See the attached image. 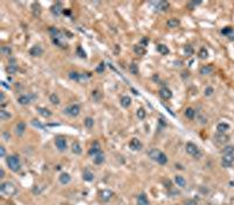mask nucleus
Wrapping results in <instances>:
<instances>
[{
	"mask_svg": "<svg viewBox=\"0 0 234 205\" xmlns=\"http://www.w3.org/2000/svg\"><path fill=\"white\" fill-rule=\"evenodd\" d=\"M71 151H73V153H75V155H81L82 153V147L79 142H74L73 144H71Z\"/></svg>",
	"mask_w": 234,
	"mask_h": 205,
	"instance_id": "5701e85b",
	"label": "nucleus"
},
{
	"mask_svg": "<svg viewBox=\"0 0 234 205\" xmlns=\"http://www.w3.org/2000/svg\"><path fill=\"white\" fill-rule=\"evenodd\" d=\"M37 110H38V111H39V114H40L41 116H43V117H50V116H52V111H50L49 109H47V108L38 107V108H37Z\"/></svg>",
	"mask_w": 234,
	"mask_h": 205,
	"instance_id": "c756f323",
	"label": "nucleus"
},
{
	"mask_svg": "<svg viewBox=\"0 0 234 205\" xmlns=\"http://www.w3.org/2000/svg\"><path fill=\"white\" fill-rule=\"evenodd\" d=\"M227 38H228V40H231V41H234V29H232V32L228 34L227 35Z\"/></svg>",
	"mask_w": 234,
	"mask_h": 205,
	"instance_id": "6e6d98bb",
	"label": "nucleus"
},
{
	"mask_svg": "<svg viewBox=\"0 0 234 205\" xmlns=\"http://www.w3.org/2000/svg\"><path fill=\"white\" fill-rule=\"evenodd\" d=\"M25 130H26V124L24 122H19L15 127V134L16 136H22L25 134Z\"/></svg>",
	"mask_w": 234,
	"mask_h": 205,
	"instance_id": "aec40b11",
	"label": "nucleus"
},
{
	"mask_svg": "<svg viewBox=\"0 0 234 205\" xmlns=\"http://www.w3.org/2000/svg\"><path fill=\"white\" fill-rule=\"evenodd\" d=\"M134 52H135L137 55L142 56V55H144V54L147 53V50H145V47H143V46H140V45H137V46H134Z\"/></svg>",
	"mask_w": 234,
	"mask_h": 205,
	"instance_id": "c85d7f7f",
	"label": "nucleus"
},
{
	"mask_svg": "<svg viewBox=\"0 0 234 205\" xmlns=\"http://www.w3.org/2000/svg\"><path fill=\"white\" fill-rule=\"evenodd\" d=\"M55 145L59 151H64L67 149V140L63 136H58L55 137Z\"/></svg>",
	"mask_w": 234,
	"mask_h": 205,
	"instance_id": "0eeeda50",
	"label": "nucleus"
},
{
	"mask_svg": "<svg viewBox=\"0 0 234 205\" xmlns=\"http://www.w3.org/2000/svg\"><path fill=\"white\" fill-rule=\"evenodd\" d=\"M185 150H186V152L189 153V155H191V156H192L193 158H195V160H199V158H201V156H203L201 150L198 148L197 144H194L193 142H187L186 145H185Z\"/></svg>",
	"mask_w": 234,
	"mask_h": 205,
	"instance_id": "7ed1b4c3",
	"label": "nucleus"
},
{
	"mask_svg": "<svg viewBox=\"0 0 234 205\" xmlns=\"http://www.w3.org/2000/svg\"><path fill=\"white\" fill-rule=\"evenodd\" d=\"M53 42L55 43L56 46H59V47H62V48H64V46H63V43L60 41V39L59 38H53Z\"/></svg>",
	"mask_w": 234,
	"mask_h": 205,
	"instance_id": "3c124183",
	"label": "nucleus"
},
{
	"mask_svg": "<svg viewBox=\"0 0 234 205\" xmlns=\"http://www.w3.org/2000/svg\"><path fill=\"white\" fill-rule=\"evenodd\" d=\"M6 71H7L8 74H15L16 71H18V66L15 63H9L7 66V68H6Z\"/></svg>",
	"mask_w": 234,
	"mask_h": 205,
	"instance_id": "72a5a7b5",
	"label": "nucleus"
},
{
	"mask_svg": "<svg viewBox=\"0 0 234 205\" xmlns=\"http://www.w3.org/2000/svg\"><path fill=\"white\" fill-rule=\"evenodd\" d=\"M129 147H130V149L134 150V151H139V150L143 149V144H142V142H140L138 138H136V137L131 138V141L129 142Z\"/></svg>",
	"mask_w": 234,
	"mask_h": 205,
	"instance_id": "1a4fd4ad",
	"label": "nucleus"
},
{
	"mask_svg": "<svg viewBox=\"0 0 234 205\" xmlns=\"http://www.w3.org/2000/svg\"><path fill=\"white\" fill-rule=\"evenodd\" d=\"M214 140H215V142H217L218 144H225L226 142H228L229 137H228L227 135H225V134L218 132V134L214 135Z\"/></svg>",
	"mask_w": 234,
	"mask_h": 205,
	"instance_id": "f8f14e48",
	"label": "nucleus"
},
{
	"mask_svg": "<svg viewBox=\"0 0 234 205\" xmlns=\"http://www.w3.org/2000/svg\"><path fill=\"white\" fill-rule=\"evenodd\" d=\"M92 96H93V98H94L95 101H98V100L101 98V93H100L98 90H94L93 94H92Z\"/></svg>",
	"mask_w": 234,
	"mask_h": 205,
	"instance_id": "de8ad7c7",
	"label": "nucleus"
},
{
	"mask_svg": "<svg viewBox=\"0 0 234 205\" xmlns=\"http://www.w3.org/2000/svg\"><path fill=\"white\" fill-rule=\"evenodd\" d=\"M4 137H5V140H6V141H8V140H9V137H11V135H9L7 131H5V132H4Z\"/></svg>",
	"mask_w": 234,
	"mask_h": 205,
	"instance_id": "bf43d9fd",
	"label": "nucleus"
},
{
	"mask_svg": "<svg viewBox=\"0 0 234 205\" xmlns=\"http://www.w3.org/2000/svg\"><path fill=\"white\" fill-rule=\"evenodd\" d=\"M32 10H33V15L34 16H40V14H41V5L39 4V3H33V5H32Z\"/></svg>",
	"mask_w": 234,
	"mask_h": 205,
	"instance_id": "412c9836",
	"label": "nucleus"
},
{
	"mask_svg": "<svg viewBox=\"0 0 234 205\" xmlns=\"http://www.w3.org/2000/svg\"><path fill=\"white\" fill-rule=\"evenodd\" d=\"M166 25L170 28H176V27H178L179 25H180V21H179V19H177V18H171V19L168 20Z\"/></svg>",
	"mask_w": 234,
	"mask_h": 205,
	"instance_id": "a878e982",
	"label": "nucleus"
},
{
	"mask_svg": "<svg viewBox=\"0 0 234 205\" xmlns=\"http://www.w3.org/2000/svg\"><path fill=\"white\" fill-rule=\"evenodd\" d=\"M156 8L158 11H160V12H165V11H168L170 8V5H169L168 1H159V3H157V7Z\"/></svg>",
	"mask_w": 234,
	"mask_h": 205,
	"instance_id": "393cba45",
	"label": "nucleus"
},
{
	"mask_svg": "<svg viewBox=\"0 0 234 205\" xmlns=\"http://www.w3.org/2000/svg\"><path fill=\"white\" fill-rule=\"evenodd\" d=\"M145 116H147V113H145V109H144V108H139L137 110V117L139 119H144V118H145Z\"/></svg>",
	"mask_w": 234,
	"mask_h": 205,
	"instance_id": "ea45409f",
	"label": "nucleus"
},
{
	"mask_svg": "<svg viewBox=\"0 0 234 205\" xmlns=\"http://www.w3.org/2000/svg\"><path fill=\"white\" fill-rule=\"evenodd\" d=\"M104 161H105V156H104V153H103V152L97 153V155L94 157V163H95L96 165H101V164H103Z\"/></svg>",
	"mask_w": 234,
	"mask_h": 205,
	"instance_id": "b1692460",
	"label": "nucleus"
},
{
	"mask_svg": "<svg viewBox=\"0 0 234 205\" xmlns=\"http://www.w3.org/2000/svg\"><path fill=\"white\" fill-rule=\"evenodd\" d=\"M0 192L11 197V196L16 195L18 189H16V186H15L13 183H11V182H4V183L0 184Z\"/></svg>",
	"mask_w": 234,
	"mask_h": 205,
	"instance_id": "20e7f679",
	"label": "nucleus"
},
{
	"mask_svg": "<svg viewBox=\"0 0 234 205\" xmlns=\"http://www.w3.org/2000/svg\"><path fill=\"white\" fill-rule=\"evenodd\" d=\"M159 96L163 100H170L172 97V92L169 88H161L159 90Z\"/></svg>",
	"mask_w": 234,
	"mask_h": 205,
	"instance_id": "f3484780",
	"label": "nucleus"
},
{
	"mask_svg": "<svg viewBox=\"0 0 234 205\" xmlns=\"http://www.w3.org/2000/svg\"><path fill=\"white\" fill-rule=\"evenodd\" d=\"M6 164L9 168L11 171L13 172H19L20 169H21V162L19 156L16 155H9L6 157Z\"/></svg>",
	"mask_w": 234,
	"mask_h": 205,
	"instance_id": "f03ea898",
	"label": "nucleus"
},
{
	"mask_svg": "<svg viewBox=\"0 0 234 205\" xmlns=\"http://www.w3.org/2000/svg\"><path fill=\"white\" fill-rule=\"evenodd\" d=\"M29 54L32 56H41L43 54V49L41 46H33L31 49H29Z\"/></svg>",
	"mask_w": 234,
	"mask_h": 205,
	"instance_id": "4468645a",
	"label": "nucleus"
},
{
	"mask_svg": "<svg viewBox=\"0 0 234 205\" xmlns=\"http://www.w3.org/2000/svg\"><path fill=\"white\" fill-rule=\"evenodd\" d=\"M157 50H158V52H159L161 55H168V54L170 53L168 46H165V45H158V46H157Z\"/></svg>",
	"mask_w": 234,
	"mask_h": 205,
	"instance_id": "2f4dec72",
	"label": "nucleus"
},
{
	"mask_svg": "<svg viewBox=\"0 0 234 205\" xmlns=\"http://www.w3.org/2000/svg\"><path fill=\"white\" fill-rule=\"evenodd\" d=\"M147 43H148V39H147V38H144V39H142V40H140V46L145 47V46H147Z\"/></svg>",
	"mask_w": 234,
	"mask_h": 205,
	"instance_id": "4d7b16f0",
	"label": "nucleus"
},
{
	"mask_svg": "<svg viewBox=\"0 0 234 205\" xmlns=\"http://www.w3.org/2000/svg\"><path fill=\"white\" fill-rule=\"evenodd\" d=\"M231 32H232V28H231L229 26H227V27H225V28L221 29V34H222V35H225V37H227Z\"/></svg>",
	"mask_w": 234,
	"mask_h": 205,
	"instance_id": "49530a36",
	"label": "nucleus"
},
{
	"mask_svg": "<svg viewBox=\"0 0 234 205\" xmlns=\"http://www.w3.org/2000/svg\"><path fill=\"white\" fill-rule=\"evenodd\" d=\"M104 68H105V64H104L103 62H101V63L97 66V68H96V72H97V73H103V72H104Z\"/></svg>",
	"mask_w": 234,
	"mask_h": 205,
	"instance_id": "09e8293b",
	"label": "nucleus"
},
{
	"mask_svg": "<svg viewBox=\"0 0 234 205\" xmlns=\"http://www.w3.org/2000/svg\"><path fill=\"white\" fill-rule=\"evenodd\" d=\"M68 76H69V79L70 80H74V81H77V82H81V81H85L89 76H90V74H87V75H84V74H80V73H77V72H70L69 74H68Z\"/></svg>",
	"mask_w": 234,
	"mask_h": 205,
	"instance_id": "423d86ee",
	"label": "nucleus"
},
{
	"mask_svg": "<svg viewBox=\"0 0 234 205\" xmlns=\"http://www.w3.org/2000/svg\"><path fill=\"white\" fill-rule=\"evenodd\" d=\"M76 53L79 54V56L80 58H82V59H85L87 58V55H85V52L82 49V47H77V49H76Z\"/></svg>",
	"mask_w": 234,
	"mask_h": 205,
	"instance_id": "c03bdc74",
	"label": "nucleus"
},
{
	"mask_svg": "<svg viewBox=\"0 0 234 205\" xmlns=\"http://www.w3.org/2000/svg\"><path fill=\"white\" fill-rule=\"evenodd\" d=\"M185 116H186L187 118H190V119H193L194 116H195V110H194L193 108H187V109L185 110Z\"/></svg>",
	"mask_w": 234,
	"mask_h": 205,
	"instance_id": "c9c22d12",
	"label": "nucleus"
},
{
	"mask_svg": "<svg viewBox=\"0 0 234 205\" xmlns=\"http://www.w3.org/2000/svg\"><path fill=\"white\" fill-rule=\"evenodd\" d=\"M184 205H198V203L195 200H193V199H189V200H186L184 203Z\"/></svg>",
	"mask_w": 234,
	"mask_h": 205,
	"instance_id": "5fc2aeb1",
	"label": "nucleus"
},
{
	"mask_svg": "<svg viewBox=\"0 0 234 205\" xmlns=\"http://www.w3.org/2000/svg\"><path fill=\"white\" fill-rule=\"evenodd\" d=\"M174 183H176L179 187H185V185H186V179H185L183 176H180V175H177V176L174 177Z\"/></svg>",
	"mask_w": 234,
	"mask_h": 205,
	"instance_id": "4be33fe9",
	"label": "nucleus"
},
{
	"mask_svg": "<svg viewBox=\"0 0 234 205\" xmlns=\"http://www.w3.org/2000/svg\"><path fill=\"white\" fill-rule=\"evenodd\" d=\"M11 117V114L9 111H6V110H0V119H3V121H6V119H8Z\"/></svg>",
	"mask_w": 234,
	"mask_h": 205,
	"instance_id": "e433bc0d",
	"label": "nucleus"
},
{
	"mask_svg": "<svg viewBox=\"0 0 234 205\" xmlns=\"http://www.w3.org/2000/svg\"><path fill=\"white\" fill-rule=\"evenodd\" d=\"M18 102H19V105H21V106H27L31 102V97L27 95H21L19 98H18Z\"/></svg>",
	"mask_w": 234,
	"mask_h": 205,
	"instance_id": "7c9ffc66",
	"label": "nucleus"
},
{
	"mask_svg": "<svg viewBox=\"0 0 234 205\" xmlns=\"http://www.w3.org/2000/svg\"><path fill=\"white\" fill-rule=\"evenodd\" d=\"M59 182L62 185H67V184H69L71 182V176L68 172H61L60 176H59Z\"/></svg>",
	"mask_w": 234,
	"mask_h": 205,
	"instance_id": "2eb2a0df",
	"label": "nucleus"
},
{
	"mask_svg": "<svg viewBox=\"0 0 234 205\" xmlns=\"http://www.w3.org/2000/svg\"><path fill=\"white\" fill-rule=\"evenodd\" d=\"M100 152H102V151H101V145H100V143H98L97 141H95V142L92 144L90 149L88 150V153H89L90 156H94V157H95L97 153H100Z\"/></svg>",
	"mask_w": 234,
	"mask_h": 205,
	"instance_id": "9b49d317",
	"label": "nucleus"
},
{
	"mask_svg": "<svg viewBox=\"0 0 234 205\" xmlns=\"http://www.w3.org/2000/svg\"><path fill=\"white\" fill-rule=\"evenodd\" d=\"M213 71H214V67L212 64H205L200 68V74L201 75H210L213 73Z\"/></svg>",
	"mask_w": 234,
	"mask_h": 205,
	"instance_id": "a211bd4d",
	"label": "nucleus"
},
{
	"mask_svg": "<svg viewBox=\"0 0 234 205\" xmlns=\"http://www.w3.org/2000/svg\"><path fill=\"white\" fill-rule=\"evenodd\" d=\"M0 157L1 158L6 157V149H5L4 145H0Z\"/></svg>",
	"mask_w": 234,
	"mask_h": 205,
	"instance_id": "603ef678",
	"label": "nucleus"
},
{
	"mask_svg": "<svg viewBox=\"0 0 234 205\" xmlns=\"http://www.w3.org/2000/svg\"><path fill=\"white\" fill-rule=\"evenodd\" d=\"M228 129H229V124L226 123V122H221V123H219V124L217 126V130H218V132H221V134H225Z\"/></svg>",
	"mask_w": 234,
	"mask_h": 205,
	"instance_id": "bb28decb",
	"label": "nucleus"
},
{
	"mask_svg": "<svg viewBox=\"0 0 234 205\" xmlns=\"http://www.w3.org/2000/svg\"><path fill=\"white\" fill-rule=\"evenodd\" d=\"M129 69H130L131 74H134V75H137V74H138V67H137V64H136V63H131Z\"/></svg>",
	"mask_w": 234,
	"mask_h": 205,
	"instance_id": "79ce46f5",
	"label": "nucleus"
},
{
	"mask_svg": "<svg viewBox=\"0 0 234 205\" xmlns=\"http://www.w3.org/2000/svg\"><path fill=\"white\" fill-rule=\"evenodd\" d=\"M0 50H1V53L5 54V55H11L12 54V49L9 47H1Z\"/></svg>",
	"mask_w": 234,
	"mask_h": 205,
	"instance_id": "a18cd8bd",
	"label": "nucleus"
},
{
	"mask_svg": "<svg viewBox=\"0 0 234 205\" xmlns=\"http://www.w3.org/2000/svg\"><path fill=\"white\" fill-rule=\"evenodd\" d=\"M50 12H52L54 15L59 16V15H60V14L63 12V8H62L61 3H56V4H54V5L50 7Z\"/></svg>",
	"mask_w": 234,
	"mask_h": 205,
	"instance_id": "dca6fc26",
	"label": "nucleus"
},
{
	"mask_svg": "<svg viewBox=\"0 0 234 205\" xmlns=\"http://www.w3.org/2000/svg\"><path fill=\"white\" fill-rule=\"evenodd\" d=\"M113 196H114L113 191H111V190H108V189L102 190V191L100 192V198H101V200H102V202H104V203L109 202V200L113 198Z\"/></svg>",
	"mask_w": 234,
	"mask_h": 205,
	"instance_id": "9d476101",
	"label": "nucleus"
},
{
	"mask_svg": "<svg viewBox=\"0 0 234 205\" xmlns=\"http://www.w3.org/2000/svg\"><path fill=\"white\" fill-rule=\"evenodd\" d=\"M137 205H150V202H149L147 193L142 192L137 196Z\"/></svg>",
	"mask_w": 234,
	"mask_h": 205,
	"instance_id": "ddd939ff",
	"label": "nucleus"
},
{
	"mask_svg": "<svg viewBox=\"0 0 234 205\" xmlns=\"http://www.w3.org/2000/svg\"><path fill=\"white\" fill-rule=\"evenodd\" d=\"M4 101H5V94L1 93V94H0V102H1V103H4Z\"/></svg>",
	"mask_w": 234,
	"mask_h": 205,
	"instance_id": "052dcab7",
	"label": "nucleus"
},
{
	"mask_svg": "<svg viewBox=\"0 0 234 205\" xmlns=\"http://www.w3.org/2000/svg\"><path fill=\"white\" fill-rule=\"evenodd\" d=\"M1 84H3V86H4V87H5V88H7V89H9V86H7V84H6V82H4V81H3V82H1Z\"/></svg>",
	"mask_w": 234,
	"mask_h": 205,
	"instance_id": "e2e57ef3",
	"label": "nucleus"
},
{
	"mask_svg": "<svg viewBox=\"0 0 234 205\" xmlns=\"http://www.w3.org/2000/svg\"><path fill=\"white\" fill-rule=\"evenodd\" d=\"M199 58L201 59V60H205V59H207L208 58V52H207V49L206 48H201L200 50H199Z\"/></svg>",
	"mask_w": 234,
	"mask_h": 205,
	"instance_id": "58836bf2",
	"label": "nucleus"
},
{
	"mask_svg": "<svg viewBox=\"0 0 234 205\" xmlns=\"http://www.w3.org/2000/svg\"><path fill=\"white\" fill-rule=\"evenodd\" d=\"M201 4V1H191L190 4H189V8H191V10H193L195 6H198V5H200Z\"/></svg>",
	"mask_w": 234,
	"mask_h": 205,
	"instance_id": "864d4df0",
	"label": "nucleus"
},
{
	"mask_svg": "<svg viewBox=\"0 0 234 205\" xmlns=\"http://www.w3.org/2000/svg\"><path fill=\"white\" fill-rule=\"evenodd\" d=\"M49 101L52 102L53 105H59V103H60V98H59V96H58L56 94H50Z\"/></svg>",
	"mask_w": 234,
	"mask_h": 205,
	"instance_id": "4c0bfd02",
	"label": "nucleus"
},
{
	"mask_svg": "<svg viewBox=\"0 0 234 205\" xmlns=\"http://www.w3.org/2000/svg\"><path fill=\"white\" fill-rule=\"evenodd\" d=\"M222 155H231V153H234V145H226L222 150H221Z\"/></svg>",
	"mask_w": 234,
	"mask_h": 205,
	"instance_id": "473e14b6",
	"label": "nucleus"
},
{
	"mask_svg": "<svg viewBox=\"0 0 234 205\" xmlns=\"http://www.w3.org/2000/svg\"><path fill=\"white\" fill-rule=\"evenodd\" d=\"M80 111H81V109H80V106H79V105H70L69 107L64 108V110H63V113H64L66 115L70 116V117H76V116H79V115H80Z\"/></svg>",
	"mask_w": 234,
	"mask_h": 205,
	"instance_id": "39448f33",
	"label": "nucleus"
},
{
	"mask_svg": "<svg viewBox=\"0 0 234 205\" xmlns=\"http://www.w3.org/2000/svg\"><path fill=\"white\" fill-rule=\"evenodd\" d=\"M176 166H177V169H180V170H183V169H184L182 165H178V164H176Z\"/></svg>",
	"mask_w": 234,
	"mask_h": 205,
	"instance_id": "0e129e2a",
	"label": "nucleus"
},
{
	"mask_svg": "<svg viewBox=\"0 0 234 205\" xmlns=\"http://www.w3.org/2000/svg\"><path fill=\"white\" fill-rule=\"evenodd\" d=\"M82 178H83L84 182H93L95 177H94V174L90 171V170L85 169L83 171V174H82Z\"/></svg>",
	"mask_w": 234,
	"mask_h": 205,
	"instance_id": "6ab92c4d",
	"label": "nucleus"
},
{
	"mask_svg": "<svg viewBox=\"0 0 234 205\" xmlns=\"http://www.w3.org/2000/svg\"><path fill=\"white\" fill-rule=\"evenodd\" d=\"M184 53H185V55H187V56H191V55L193 54V48H192V46H190V45H186V46L184 47Z\"/></svg>",
	"mask_w": 234,
	"mask_h": 205,
	"instance_id": "a19ab883",
	"label": "nucleus"
},
{
	"mask_svg": "<svg viewBox=\"0 0 234 205\" xmlns=\"http://www.w3.org/2000/svg\"><path fill=\"white\" fill-rule=\"evenodd\" d=\"M213 93H214V89L212 87H207L205 89V96H211V95H213Z\"/></svg>",
	"mask_w": 234,
	"mask_h": 205,
	"instance_id": "8fccbe9b",
	"label": "nucleus"
},
{
	"mask_svg": "<svg viewBox=\"0 0 234 205\" xmlns=\"http://www.w3.org/2000/svg\"><path fill=\"white\" fill-rule=\"evenodd\" d=\"M83 123H84V126H85L88 129H92V128L94 127V118H92V117H85Z\"/></svg>",
	"mask_w": 234,
	"mask_h": 205,
	"instance_id": "f704fd0d",
	"label": "nucleus"
},
{
	"mask_svg": "<svg viewBox=\"0 0 234 205\" xmlns=\"http://www.w3.org/2000/svg\"><path fill=\"white\" fill-rule=\"evenodd\" d=\"M233 163H234V153H231V155H222V158H221V166H224V168H229V166H232Z\"/></svg>",
	"mask_w": 234,
	"mask_h": 205,
	"instance_id": "6e6552de",
	"label": "nucleus"
},
{
	"mask_svg": "<svg viewBox=\"0 0 234 205\" xmlns=\"http://www.w3.org/2000/svg\"><path fill=\"white\" fill-rule=\"evenodd\" d=\"M5 177V170L3 168H0V178H4Z\"/></svg>",
	"mask_w": 234,
	"mask_h": 205,
	"instance_id": "13d9d810",
	"label": "nucleus"
},
{
	"mask_svg": "<svg viewBox=\"0 0 234 205\" xmlns=\"http://www.w3.org/2000/svg\"><path fill=\"white\" fill-rule=\"evenodd\" d=\"M121 106L123 108H129L131 106V98L129 96H123L121 98Z\"/></svg>",
	"mask_w": 234,
	"mask_h": 205,
	"instance_id": "cd10ccee",
	"label": "nucleus"
},
{
	"mask_svg": "<svg viewBox=\"0 0 234 205\" xmlns=\"http://www.w3.org/2000/svg\"><path fill=\"white\" fill-rule=\"evenodd\" d=\"M148 155H149V157H150L152 161H155V162L158 163L159 165H165V164L168 163V156L165 155L163 151H160L159 149H156V148L151 149V150L148 152Z\"/></svg>",
	"mask_w": 234,
	"mask_h": 205,
	"instance_id": "f257e3e1",
	"label": "nucleus"
},
{
	"mask_svg": "<svg viewBox=\"0 0 234 205\" xmlns=\"http://www.w3.org/2000/svg\"><path fill=\"white\" fill-rule=\"evenodd\" d=\"M32 124L35 127V128H39V129H45V126L42 123H40L38 119H32Z\"/></svg>",
	"mask_w": 234,
	"mask_h": 205,
	"instance_id": "37998d69",
	"label": "nucleus"
},
{
	"mask_svg": "<svg viewBox=\"0 0 234 205\" xmlns=\"http://www.w3.org/2000/svg\"><path fill=\"white\" fill-rule=\"evenodd\" d=\"M63 14L64 15H70V11L69 10H63Z\"/></svg>",
	"mask_w": 234,
	"mask_h": 205,
	"instance_id": "680f3d73",
	"label": "nucleus"
}]
</instances>
